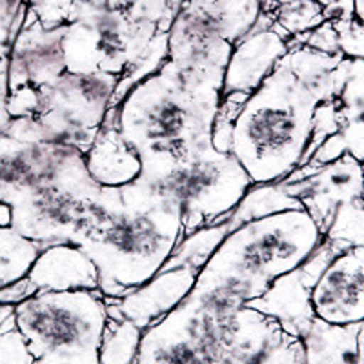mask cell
<instances>
[{
    "mask_svg": "<svg viewBox=\"0 0 364 364\" xmlns=\"http://www.w3.org/2000/svg\"><path fill=\"white\" fill-rule=\"evenodd\" d=\"M310 306L328 324H364V248L331 253L311 286Z\"/></svg>",
    "mask_w": 364,
    "mask_h": 364,
    "instance_id": "cell-11",
    "label": "cell"
},
{
    "mask_svg": "<svg viewBox=\"0 0 364 364\" xmlns=\"http://www.w3.org/2000/svg\"><path fill=\"white\" fill-rule=\"evenodd\" d=\"M363 200H364V186H363Z\"/></svg>",
    "mask_w": 364,
    "mask_h": 364,
    "instance_id": "cell-33",
    "label": "cell"
},
{
    "mask_svg": "<svg viewBox=\"0 0 364 364\" xmlns=\"http://www.w3.org/2000/svg\"><path fill=\"white\" fill-rule=\"evenodd\" d=\"M84 166L91 181L100 188L128 186L142 175L141 157L112 120L104 122L93 144L84 154Z\"/></svg>",
    "mask_w": 364,
    "mask_h": 364,
    "instance_id": "cell-18",
    "label": "cell"
},
{
    "mask_svg": "<svg viewBox=\"0 0 364 364\" xmlns=\"http://www.w3.org/2000/svg\"><path fill=\"white\" fill-rule=\"evenodd\" d=\"M290 50V38L282 33L272 18L264 17L252 33L246 35L233 48L223 73L220 100L230 97L246 99L261 86L281 58Z\"/></svg>",
    "mask_w": 364,
    "mask_h": 364,
    "instance_id": "cell-13",
    "label": "cell"
},
{
    "mask_svg": "<svg viewBox=\"0 0 364 364\" xmlns=\"http://www.w3.org/2000/svg\"><path fill=\"white\" fill-rule=\"evenodd\" d=\"M264 17V0H181L168 31V60L181 70L224 73L239 41Z\"/></svg>",
    "mask_w": 364,
    "mask_h": 364,
    "instance_id": "cell-6",
    "label": "cell"
},
{
    "mask_svg": "<svg viewBox=\"0 0 364 364\" xmlns=\"http://www.w3.org/2000/svg\"><path fill=\"white\" fill-rule=\"evenodd\" d=\"M164 29L128 13L100 11L64 24L66 70L122 75L141 60Z\"/></svg>",
    "mask_w": 364,
    "mask_h": 364,
    "instance_id": "cell-9",
    "label": "cell"
},
{
    "mask_svg": "<svg viewBox=\"0 0 364 364\" xmlns=\"http://www.w3.org/2000/svg\"><path fill=\"white\" fill-rule=\"evenodd\" d=\"M142 330L132 321L109 315L99 348L100 364H135Z\"/></svg>",
    "mask_w": 364,
    "mask_h": 364,
    "instance_id": "cell-24",
    "label": "cell"
},
{
    "mask_svg": "<svg viewBox=\"0 0 364 364\" xmlns=\"http://www.w3.org/2000/svg\"><path fill=\"white\" fill-rule=\"evenodd\" d=\"M195 269L188 266H177L171 269H161L154 277L135 290L119 299L108 301V314L132 321L142 331L170 314L182 299L191 291L197 279Z\"/></svg>",
    "mask_w": 364,
    "mask_h": 364,
    "instance_id": "cell-16",
    "label": "cell"
},
{
    "mask_svg": "<svg viewBox=\"0 0 364 364\" xmlns=\"http://www.w3.org/2000/svg\"><path fill=\"white\" fill-rule=\"evenodd\" d=\"M108 321V301L100 290H41L13 310L15 328L35 359L99 353Z\"/></svg>",
    "mask_w": 364,
    "mask_h": 364,
    "instance_id": "cell-5",
    "label": "cell"
},
{
    "mask_svg": "<svg viewBox=\"0 0 364 364\" xmlns=\"http://www.w3.org/2000/svg\"><path fill=\"white\" fill-rule=\"evenodd\" d=\"M336 250L339 248L323 242L304 264L275 279L261 297L246 304L273 317L286 331L299 337L314 318L310 306L311 286Z\"/></svg>",
    "mask_w": 364,
    "mask_h": 364,
    "instance_id": "cell-15",
    "label": "cell"
},
{
    "mask_svg": "<svg viewBox=\"0 0 364 364\" xmlns=\"http://www.w3.org/2000/svg\"><path fill=\"white\" fill-rule=\"evenodd\" d=\"M333 22L337 35V50L344 58L364 60V24L357 18H339Z\"/></svg>",
    "mask_w": 364,
    "mask_h": 364,
    "instance_id": "cell-27",
    "label": "cell"
},
{
    "mask_svg": "<svg viewBox=\"0 0 364 364\" xmlns=\"http://www.w3.org/2000/svg\"><path fill=\"white\" fill-rule=\"evenodd\" d=\"M326 232L337 208L363 199L364 164L350 154L314 170H297L281 182Z\"/></svg>",
    "mask_w": 364,
    "mask_h": 364,
    "instance_id": "cell-10",
    "label": "cell"
},
{
    "mask_svg": "<svg viewBox=\"0 0 364 364\" xmlns=\"http://www.w3.org/2000/svg\"><path fill=\"white\" fill-rule=\"evenodd\" d=\"M324 242L336 248H364V200L337 208L324 232Z\"/></svg>",
    "mask_w": 364,
    "mask_h": 364,
    "instance_id": "cell-26",
    "label": "cell"
},
{
    "mask_svg": "<svg viewBox=\"0 0 364 364\" xmlns=\"http://www.w3.org/2000/svg\"><path fill=\"white\" fill-rule=\"evenodd\" d=\"M141 178L181 204L184 235L208 224L224 223L252 188L235 157L215 146L188 161L142 170Z\"/></svg>",
    "mask_w": 364,
    "mask_h": 364,
    "instance_id": "cell-8",
    "label": "cell"
},
{
    "mask_svg": "<svg viewBox=\"0 0 364 364\" xmlns=\"http://www.w3.org/2000/svg\"><path fill=\"white\" fill-rule=\"evenodd\" d=\"M339 135L346 154L364 164V60L343 58L336 95Z\"/></svg>",
    "mask_w": 364,
    "mask_h": 364,
    "instance_id": "cell-19",
    "label": "cell"
},
{
    "mask_svg": "<svg viewBox=\"0 0 364 364\" xmlns=\"http://www.w3.org/2000/svg\"><path fill=\"white\" fill-rule=\"evenodd\" d=\"M64 24L44 26L29 15L8 55V90L44 87L66 71L63 51Z\"/></svg>",
    "mask_w": 364,
    "mask_h": 364,
    "instance_id": "cell-14",
    "label": "cell"
},
{
    "mask_svg": "<svg viewBox=\"0 0 364 364\" xmlns=\"http://www.w3.org/2000/svg\"><path fill=\"white\" fill-rule=\"evenodd\" d=\"M321 102L326 100L281 58L232 119L213 124V146L230 151L252 184L282 182L306 161Z\"/></svg>",
    "mask_w": 364,
    "mask_h": 364,
    "instance_id": "cell-3",
    "label": "cell"
},
{
    "mask_svg": "<svg viewBox=\"0 0 364 364\" xmlns=\"http://www.w3.org/2000/svg\"><path fill=\"white\" fill-rule=\"evenodd\" d=\"M182 237L181 204L139 178L100 188L99 217L79 246L99 269L100 294L119 299L161 272Z\"/></svg>",
    "mask_w": 364,
    "mask_h": 364,
    "instance_id": "cell-2",
    "label": "cell"
},
{
    "mask_svg": "<svg viewBox=\"0 0 364 364\" xmlns=\"http://www.w3.org/2000/svg\"><path fill=\"white\" fill-rule=\"evenodd\" d=\"M273 24L291 41H297L302 35L326 22L323 8L317 0H294L290 4H282L266 11Z\"/></svg>",
    "mask_w": 364,
    "mask_h": 364,
    "instance_id": "cell-25",
    "label": "cell"
},
{
    "mask_svg": "<svg viewBox=\"0 0 364 364\" xmlns=\"http://www.w3.org/2000/svg\"><path fill=\"white\" fill-rule=\"evenodd\" d=\"M323 242V230L304 208L279 211L228 232L195 281L246 304L304 264Z\"/></svg>",
    "mask_w": 364,
    "mask_h": 364,
    "instance_id": "cell-4",
    "label": "cell"
},
{
    "mask_svg": "<svg viewBox=\"0 0 364 364\" xmlns=\"http://www.w3.org/2000/svg\"><path fill=\"white\" fill-rule=\"evenodd\" d=\"M223 75L166 63L129 87L108 119L135 149L142 170L188 161L213 146Z\"/></svg>",
    "mask_w": 364,
    "mask_h": 364,
    "instance_id": "cell-1",
    "label": "cell"
},
{
    "mask_svg": "<svg viewBox=\"0 0 364 364\" xmlns=\"http://www.w3.org/2000/svg\"><path fill=\"white\" fill-rule=\"evenodd\" d=\"M290 2H294V0H264V11H269V9L282 4H290Z\"/></svg>",
    "mask_w": 364,
    "mask_h": 364,
    "instance_id": "cell-31",
    "label": "cell"
},
{
    "mask_svg": "<svg viewBox=\"0 0 364 364\" xmlns=\"http://www.w3.org/2000/svg\"><path fill=\"white\" fill-rule=\"evenodd\" d=\"M33 364H100L99 353H77V355H46L35 359Z\"/></svg>",
    "mask_w": 364,
    "mask_h": 364,
    "instance_id": "cell-29",
    "label": "cell"
},
{
    "mask_svg": "<svg viewBox=\"0 0 364 364\" xmlns=\"http://www.w3.org/2000/svg\"><path fill=\"white\" fill-rule=\"evenodd\" d=\"M294 208H302V204L282 188L281 182L252 184V188L246 191L245 197L240 199L230 217L224 220V224H226L228 232H232L246 223L273 215L279 211L294 210Z\"/></svg>",
    "mask_w": 364,
    "mask_h": 364,
    "instance_id": "cell-21",
    "label": "cell"
},
{
    "mask_svg": "<svg viewBox=\"0 0 364 364\" xmlns=\"http://www.w3.org/2000/svg\"><path fill=\"white\" fill-rule=\"evenodd\" d=\"M2 200L11 208V226L41 250L60 242L79 245L99 217L100 186L80 161L55 181L15 190Z\"/></svg>",
    "mask_w": 364,
    "mask_h": 364,
    "instance_id": "cell-7",
    "label": "cell"
},
{
    "mask_svg": "<svg viewBox=\"0 0 364 364\" xmlns=\"http://www.w3.org/2000/svg\"><path fill=\"white\" fill-rule=\"evenodd\" d=\"M363 324L337 326L314 317L299 339L304 352V364H357Z\"/></svg>",
    "mask_w": 364,
    "mask_h": 364,
    "instance_id": "cell-20",
    "label": "cell"
},
{
    "mask_svg": "<svg viewBox=\"0 0 364 364\" xmlns=\"http://www.w3.org/2000/svg\"><path fill=\"white\" fill-rule=\"evenodd\" d=\"M35 357L17 328L0 333V364H33Z\"/></svg>",
    "mask_w": 364,
    "mask_h": 364,
    "instance_id": "cell-28",
    "label": "cell"
},
{
    "mask_svg": "<svg viewBox=\"0 0 364 364\" xmlns=\"http://www.w3.org/2000/svg\"><path fill=\"white\" fill-rule=\"evenodd\" d=\"M120 75L104 71L66 70L60 77L41 87L46 109L63 115L73 124L100 129L108 119Z\"/></svg>",
    "mask_w": 364,
    "mask_h": 364,
    "instance_id": "cell-12",
    "label": "cell"
},
{
    "mask_svg": "<svg viewBox=\"0 0 364 364\" xmlns=\"http://www.w3.org/2000/svg\"><path fill=\"white\" fill-rule=\"evenodd\" d=\"M228 235L226 224H208V226L197 228L193 232L186 233L178 240V245L168 257L162 269H171L177 266H188V268L200 272L206 261L215 252L217 246L223 242L224 237Z\"/></svg>",
    "mask_w": 364,
    "mask_h": 364,
    "instance_id": "cell-22",
    "label": "cell"
},
{
    "mask_svg": "<svg viewBox=\"0 0 364 364\" xmlns=\"http://www.w3.org/2000/svg\"><path fill=\"white\" fill-rule=\"evenodd\" d=\"M26 277L35 291L99 290V269L95 262L73 242L42 248Z\"/></svg>",
    "mask_w": 364,
    "mask_h": 364,
    "instance_id": "cell-17",
    "label": "cell"
},
{
    "mask_svg": "<svg viewBox=\"0 0 364 364\" xmlns=\"http://www.w3.org/2000/svg\"><path fill=\"white\" fill-rule=\"evenodd\" d=\"M13 310H15V306L0 302V333L8 330V328L15 326V323H13Z\"/></svg>",
    "mask_w": 364,
    "mask_h": 364,
    "instance_id": "cell-30",
    "label": "cell"
},
{
    "mask_svg": "<svg viewBox=\"0 0 364 364\" xmlns=\"http://www.w3.org/2000/svg\"><path fill=\"white\" fill-rule=\"evenodd\" d=\"M360 336L364 337V324H363V328H360Z\"/></svg>",
    "mask_w": 364,
    "mask_h": 364,
    "instance_id": "cell-32",
    "label": "cell"
},
{
    "mask_svg": "<svg viewBox=\"0 0 364 364\" xmlns=\"http://www.w3.org/2000/svg\"><path fill=\"white\" fill-rule=\"evenodd\" d=\"M38 252L41 248L15 228L0 224V290L24 279Z\"/></svg>",
    "mask_w": 364,
    "mask_h": 364,
    "instance_id": "cell-23",
    "label": "cell"
}]
</instances>
